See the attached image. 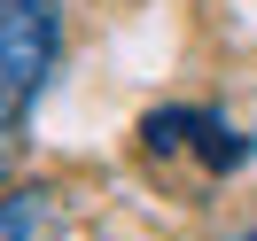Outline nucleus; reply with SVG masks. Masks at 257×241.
Returning <instances> with one entry per match:
<instances>
[{"instance_id":"obj_1","label":"nucleus","mask_w":257,"mask_h":241,"mask_svg":"<svg viewBox=\"0 0 257 241\" xmlns=\"http://www.w3.org/2000/svg\"><path fill=\"white\" fill-rule=\"evenodd\" d=\"M63 55V8L55 0H0V125L16 132L32 94Z\"/></svg>"},{"instance_id":"obj_2","label":"nucleus","mask_w":257,"mask_h":241,"mask_svg":"<svg viewBox=\"0 0 257 241\" xmlns=\"http://www.w3.org/2000/svg\"><path fill=\"white\" fill-rule=\"evenodd\" d=\"M141 148H148L156 163L179 156V148H195L210 171H241V163H249V140H241L218 109H148V117H141Z\"/></svg>"},{"instance_id":"obj_3","label":"nucleus","mask_w":257,"mask_h":241,"mask_svg":"<svg viewBox=\"0 0 257 241\" xmlns=\"http://www.w3.org/2000/svg\"><path fill=\"white\" fill-rule=\"evenodd\" d=\"M55 225H63L55 187H8L0 194V241H55Z\"/></svg>"},{"instance_id":"obj_4","label":"nucleus","mask_w":257,"mask_h":241,"mask_svg":"<svg viewBox=\"0 0 257 241\" xmlns=\"http://www.w3.org/2000/svg\"><path fill=\"white\" fill-rule=\"evenodd\" d=\"M8 156H16V140H8V125H0V163H8Z\"/></svg>"},{"instance_id":"obj_5","label":"nucleus","mask_w":257,"mask_h":241,"mask_svg":"<svg viewBox=\"0 0 257 241\" xmlns=\"http://www.w3.org/2000/svg\"><path fill=\"white\" fill-rule=\"evenodd\" d=\"M249 241H257V233H249Z\"/></svg>"}]
</instances>
